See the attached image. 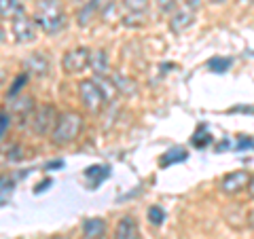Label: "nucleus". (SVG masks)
I'll list each match as a JSON object with an SVG mask.
<instances>
[{
	"label": "nucleus",
	"instance_id": "1",
	"mask_svg": "<svg viewBox=\"0 0 254 239\" xmlns=\"http://www.w3.org/2000/svg\"><path fill=\"white\" fill-rule=\"evenodd\" d=\"M32 17H34L38 30H43L45 34H58V32L66 28L68 21L62 0H36Z\"/></svg>",
	"mask_w": 254,
	"mask_h": 239
},
{
	"label": "nucleus",
	"instance_id": "2",
	"mask_svg": "<svg viewBox=\"0 0 254 239\" xmlns=\"http://www.w3.org/2000/svg\"><path fill=\"white\" fill-rule=\"evenodd\" d=\"M83 129V117L74 113V110H68V113H62L58 117V123H55L53 131H51V142L55 146H68L81 135Z\"/></svg>",
	"mask_w": 254,
	"mask_h": 239
},
{
	"label": "nucleus",
	"instance_id": "3",
	"mask_svg": "<svg viewBox=\"0 0 254 239\" xmlns=\"http://www.w3.org/2000/svg\"><path fill=\"white\" fill-rule=\"evenodd\" d=\"M78 95H81L83 106L89 110V113H100L108 102V95L98 78H95V81L93 78H85V81L78 83Z\"/></svg>",
	"mask_w": 254,
	"mask_h": 239
},
{
	"label": "nucleus",
	"instance_id": "4",
	"mask_svg": "<svg viewBox=\"0 0 254 239\" xmlns=\"http://www.w3.org/2000/svg\"><path fill=\"white\" fill-rule=\"evenodd\" d=\"M58 117H60V113L55 110V106H51V104L38 106L30 117L32 131H34L36 135H41V138L43 135H51L55 123H58Z\"/></svg>",
	"mask_w": 254,
	"mask_h": 239
},
{
	"label": "nucleus",
	"instance_id": "5",
	"mask_svg": "<svg viewBox=\"0 0 254 239\" xmlns=\"http://www.w3.org/2000/svg\"><path fill=\"white\" fill-rule=\"evenodd\" d=\"M11 30H13L15 41H17L19 45H30V43H34L36 36H38V26H36V21H34V17H32V15H28L26 11L19 13L17 17L11 21Z\"/></svg>",
	"mask_w": 254,
	"mask_h": 239
},
{
	"label": "nucleus",
	"instance_id": "6",
	"mask_svg": "<svg viewBox=\"0 0 254 239\" xmlns=\"http://www.w3.org/2000/svg\"><path fill=\"white\" fill-rule=\"evenodd\" d=\"M89 61H91V49H87V47H74V49L64 53L62 68L66 74H81L83 70L89 68Z\"/></svg>",
	"mask_w": 254,
	"mask_h": 239
},
{
	"label": "nucleus",
	"instance_id": "7",
	"mask_svg": "<svg viewBox=\"0 0 254 239\" xmlns=\"http://www.w3.org/2000/svg\"><path fill=\"white\" fill-rule=\"evenodd\" d=\"M123 9V23L131 28H138L144 23V17L148 15L150 0H121Z\"/></svg>",
	"mask_w": 254,
	"mask_h": 239
},
{
	"label": "nucleus",
	"instance_id": "8",
	"mask_svg": "<svg viewBox=\"0 0 254 239\" xmlns=\"http://www.w3.org/2000/svg\"><path fill=\"white\" fill-rule=\"evenodd\" d=\"M248 180H250V174L246 170L231 172V174H227V176L220 180V190L225 195H237V193H242V190H246Z\"/></svg>",
	"mask_w": 254,
	"mask_h": 239
},
{
	"label": "nucleus",
	"instance_id": "9",
	"mask_svg": "<svg viewBox=\"0 0 254 239\" xmlns=\"http://www.w3.org/2000/svg\"><path fill=\"white\" fill-rule=\"evenodd\" d=\"M36 110V104H34V98L32 95H15L11 98V117H17L21 123L30 121L32 113Z\"/></svg>",
	"mask_w": 254,
	"mask_h": 239
},
{
	"label": "nucleus",
	"instance_id": "10",
	"mask_svg": "<svg viewBox=\"0 0 254 239\" xmlns=\"http://www.w3.org/2000/svg\"><path fill=\"white\" fill-rule=\"evenodd\" d=\"M23 66H26V72L28 74H34L38 78H43V76L49 74L51 61L43 53H32V55H28V60L23 61Z\"/></svg>",
	"mask_w": 254,
	"mask_h": 239
},
{
	"label": "nucleus",
	"instance_id": "11",
	"mask_svg": "<svg viewBox=\"0 0 254 239\" xmlns=\"http://www.w3.org/2000/svg\"><path fill=\"white\" fill-rule=\"evenodd\" d=\"M193 23H195V11H190V9H187V6H185V9H178V11L172 13L170 30L174 32V34H180V32L189 30Z\"/></svg>",
	"mask_w": 254,
	"mask_h": 239
},
{
	"label": "nucleus",
	"instance_id": "12",
	"mask_svg": "<svg viewBox=\"0 0 254 239\" xmlns=\"http://www.w3.org/2000/svg\"><path fill=\"white\" fill-rule=\"evenodd\" d=\"M113 239H140V231H138L136 220H133L131 216H123L117 222Z\"/></svg>",
	"mask_w": 254,
	"mask_h": 239
},
{
	"label": "nucleus",
	"instance_id": "13",
	"mask_svg": "<svg viewBox=\"0 0 254 239\" xmlns=\"http://www.w3.org/2000/svg\"><path fill=\"white\" fill-rule=\"evenodd\" d=\"M89 68L93 70V74L98 78H108L110 76V63H108V55L104 49H98L91 53V61Z\"/></svg>",
	"mask_w": 254,
	"mask_h": 239
},
{
	"label": "nucleus",
	"instance_id": "14",
	"mask_svg": "<svg viewBox=\"0 0 254 239\" xmlns=\"http://www.w3.org/2000/svg\"><path fill=\"white\" fill-rule=\"evenodd\" d=\"M106 222L102 218H87L83 222V237L85 239H104Z\"/></svg>",
	"mask_w": 254,
	"mask_h": 239
},
{
	"label": "nucleus",
	"instance_id": "15",
	"mask_svg": "<svg viewBox=\"0 0 254 239\" xmlns=\"http://www.w3.org/2000/svg\"><path fill=\"white\" fill-rule=\"evenodd\" d=\"M23 11H26V6L21 0H0V19L13 21Z\"/></svg>",
	"mask_w": 254,
	"mask_h": 239
},
{
	"label": "nucleus",
	"instance_id": "16",
	"mask_svg": "<svg viewBox=\"0 0 254 239\" xmlns=\"http://www.w3.org/2000/svg\"><path fill=\"white\" fill-rule=\"evenodd\" d=\"M187 157H189V153L185 148H170L168 153H163V157L159 159V163H161V167H170V165H176L180 161H185Z\"/></svg>",
	"mask_w": 254,
	"mask_h": 239
},
{
	"label": "nucleus",
	"instance_id": "17",
	"mask_svg": "<svg viewBox=\"0 0 254 239\" xmlns=\"http://www.w3.org/2000/svg\"><path fill=\"white\" fill-rule=\"evenodd\" d=\"M110 81H113V85H115L117 91H123V93H127V95H133V93H136V85H133L131 78L110 72Z\"/></svg>",
	"mask_w": 254,
	"mask_h": 239
},
{
	"label": "nucleus",
	"instance_id": "18",
	"mask_svg": "<svg viewBox=\"0 0 254 239\" xmlns=\"http://www.w3.org/2000/svg\"><path fill=\"white\" fill-rule=\"evenodd\" d=\"M89 2L95 9V13L102 15V17H106V15L113 11V6H115V0H89Z\"/></svg>",
	"mask_w": 254,
	"mask_h": 239
},
{
	"label": "nucleus",
	"instance_id": "19",
	"mask_svg": "<svg viewBox=\"0 0 254 239\" xmlns=\"http://www.w3.org/2000/svg\"><path fill=\"white\" fill-rule=\"evenodd\" d=\"M28 72H21L17 78H15V81H13V87H11V89H9V93H6V100H11V98H15V95H19V91L23 89V85H26L28 83Z\"/></svg>",
	"mask_w": 254,
	"mask_h": 239
},
{
	"label": "nucleus",
	"instance_id": "20",
	"mask_svg": "<svg viewBox=\"0 0 254 239\" xmlns=\"http://www.w3.org/2000/svg\"><path fill=\"white\" fill-rule=\"evenodd\" d=\"M93 15H98V13H95L91 2H87L81 9V13H78V23H81V26H89V23L93 21Z\"/></svg>",
	"mask_w": 254,
	"mask_h": 239
},
{
	"label": "nucleus",
	"instance_id": "21",
	"mask_svg": "<svg viewBox=\"0 0 254 239\" xmlns=\"http://www.w3.org/2000/svg\"><path fill=\"white\" fill-rule=\"evenodd\" d=\"M210 70H214V72H225L227 68H231V60L229 58H214L208 61Z\"/></svg>",
	"mask_w": 254,
	"mask_h": 239
},
{
	"label": "nucleus",
	"instance_id": "22",
	"mask_svg": "<svg viewBox=\"0 0 254 239\" xmlns=\"http://www.w3.org/2000/svg\"><path fill=\"white\" fill-rule=\"evenodd\" d=\"M163 218H165V212L159 208V205H153V208L148 210V220H150V225H155V227L163 225Z\"/></svg>",
	"mask_w": 254,
	"mask_h": 239
},
{
	"label": "nucleus",
	"instance_id": "23",
	"mask_svg": "<svg viewBox=\"0 0 254 239\" xmlns=\"http://www.w3.org/2000/svg\"><path fill=\"white\" fill-rule=\"evenodd\" d=\"M11 190H13V182L6 178H0V205H4V201L11 195Z\"/></svg>",
	"mask_w": 254,
	"mask_h": 239
},
{
	"label": "nucleus",
	"instance_id": "24",
	"mask_svg": "<svg viewBox=\"0 0 254 239\" xmlns=\"http://www.w3.org/2000/svg\"><path fill=\"white\" fill-rule=\"evenodd\" d=\"M11 113H6V110H0V140L6 135V131H9L11 127Z\"/></svg>",
	"mask_w": 254,
	"mask_h": 239
},
{
	"label": "nucleus",
	"instance_id": "25",
	"mask_svg": "<svg viewBox=\"0 0 254 239\" xmlns=\"http://www.w3.org/2000/svg\"><path fill=\"white\" fill-rule=\"evenodd\" d=\"M176 4H178V0H157V9L165 15L176 11Z\"/></svg>",
	"mask_w": 254,
	"mask_h": 239
},
{
	"label": "nucleus",
	"instance_id": "26",
	"mask_svg": "<svg viewBox=\"0 0 254 239\" xmlns=\"http://www.w3.org/2000/svg\"><path fill=\"white\" fill-rule=\"evenodd\" d=\"M182 2H185V6H187V9H190V11H199L201 9V2H203V0H182Z\"/></svg>",
	"mask_w": 254,
	"mask_h": 239
},
{
	"label": "nucleus",
	"instance_id": "27",
	"mask_svg": "<svg viewBox=\"0 0 254 239\" xmlns=\"http://www.w3.org/2000/svg\"><path fill=\"white\" fill-rule=\"evenodd\" d=\"M246 190H248V195H250V197H254V176H250V180H248V186H246Z\"/></svg>",
	"mask_w": 254,
	"mask_h": 239
},
{
	"label": "nucleus",
	"instance_id": "28",
	"mask_svg": "<svg viewBox=\"0 0 254 239\" xmlns=\"http://www.w3.org/2000/svg\"><path fill=\"white\" fill-rule=\"evenodd\" d=\"M248 227L254 231V210H250V214H248Z\"/></svg>",
	"mask_w": 254,
	"mask_h": 239
},
{
	"label": "nucleus",
	"instance_id": "29",
	"mask_svg": "<svg viewBox=\"0 0 254 239\" xmlns=\"http://www.w3.org/2000/svg\"><path fill=\"white\" fill-rule=\"evenodd\" d=\"M4 38H6V36H4V30H2V26H0V43H2Z\"/></svg>",
	"mask_w": 254,
	"mask_h": 239
},
{
	"label": "nucleus",
	"instance_id": "30",
	"mask_svg": "<svg viewBox=\"0 0 254 239\" xmlns=\"http://www.w3.org/2000/svg\"><path fill=\"white\" fill-rule=\"evenodd\" d=\"M210 2H212V4H225L227 0H210Z\"/></svg>",
	"mask_w": 254,
	"mask_h": 239
},
{
	"label": "nucleus",
	"instance_id": "31",
	"mask_svg": "<svg viewBox=\"0 0 254 239\" xmlns=\"http://www.w3.org/2000/svg\"><path fill=\"white\" fill-rule=\"evenodd\" d=\"M240 2H242V4H252L254 0H240Z\"/></svg>",
	"mask_w": 254,
	"mask_h": 239
},
{
	"label": "nucleus",
	"instance_id": "32",
	"mask_svg": "<svg viewBox=\"0 0 254 239\" xmlns=\"http://www.w3.org/2000/svg\"><path fill=\"white\" fill-rule=\"evenodd\" d=\"M4 83V72H0V85Z\"/></svg>",
	"mask_w": 254,
	"mask_h": 239
},
{
	"label": "nucleus",
	"instance_id": "33",
	"mask_svg": "<svg viewBox=\"0 0 254 239\" xmlns=\"http://www.w3.org/2000/svg\"><path fill=\"white\" fill-rule=\"evenodd\" d=\"M49 239H64V237H49Z\"/></svg>",
	"mask_w": 254,
	"mask_h": 239
}]
</instances>
